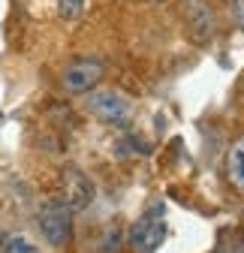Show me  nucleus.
Masks as SVG:
<instances>
[{
  "mask_svg": "<svg viewBox=\"0 0 244 253\" xmlns=\"http://www.w3.org/2000/svg\"><path fill=\"white\" fill-rule=\"evenodd\" d=\"M84 106H87V112L94 118H100L103 124H112V126H124L130 121V115H133V109H130L124 93L109 90V87L106 90H87Z\"/></svg>",
  "mask_w": 244,
  "mask_h": 253,
  "instance_id": "7ed1b4c3",
  "label": "nucleus"
},
{
  "mask_svg": "<svg viewBox=\"0 0 244 253\" xmlns=\"http://www.w3.org/2000/svg\"><path fill=\"white\" fill-rule=\"evenodd\" d=\"M40 232L45 238V244L51 247H64L73 238V208L67 202H45L40 208Z\"/></svg>",
  "mask_w": 244,
  "mask_h": 253,
  "instance_id": "f257e3e1",
  "label": "nucleus"
},
{
  "mask_svg": "<svg viewBox=\"0 0 244 253\" xmlns=\"http://www.w3.org/2000/svg\"><path fill=\"white\" fill-rule=\"evenodd\" d=\"M106 76V67L103 60L97 57H79L73 63H67L64 73H60V84H64L67 93H87L94 90Z\"/></svg>",
  "mask_w": 244,
  "mask_h": 253,
  "instance_id": "20e7f679",
  "label": "nucleus"
},
{
  "mask_svg": "<svg viewBox=\"0 0 244 253\" xmlns=\"http://www.w3.org/2000/svg\"><path fill=\"white\" fill-rule=\"evenodd\" d=\"M184 21H187V30L193 42L205 45L211 37H214V15H211L208 3H202V0H187L184 3Z\"/></svg>",
  "mask_w": 244,
  "mask_h": 253,
  "instance_id": "39448f33",
  "label": "nucleus"
},
{
  "mask_svg": "<svg viewBox=\"0 0 244 253\" xmlns=\"http://www.w3.org/2000/svg\"><path fill=\"white\" fill-rule=\"evenodd\" d=\"M226 172H229V181L232 187L244 190V136L232 142L229 148V157H226Z\"/></svg>",
  "mask_w": 244,
  "mask_h": 253,
  "instance_id": "0eeeda50",
  "label": "nucleus"
},
{
  "mask_svg": "<svg viewBox=\"0 0 244 253\" xmlns=\"http://www.w3.org/2000/svg\"><path fill=\"white\" fill-rule=\"evenodd\" d=\"M151 3H157V0H151Z\"/></svg>",
  "mask_w": 244,
  "mask_h": 253,
  "instance_id": "9b49d317",
  "label": "nucleus"
},
{
  "mask_svg": "<svg viewBox=\"0 0 244 253\" xmlns=\"http://www.w3.org/2000/svg\"><path fill=\"white\" fill-rule=\"evenodd\" d=\"M64 202L76 211V208H87L94 202V184L90 178L79 169H67L64 172Z\"/></svg>",
  "mask_w": 244,
  "mask_h": 253,
  "instance_id": "423d86ee",
  "label": "nucleus"
},
{
  "mask_svg": "<svg viewBox=\"0 0 244 253\" xmlns=\"http://www.w3.org/2000/svg\"><path fill=\"white\" fill-rule=\"evenodd\" d=\"M229 12H232L235 24L244 30V0H229Z\"/></svg>",
  "mask_w": 244,
  "mask_h": 253,
  "instance_id": "9d476101",
  "label": "nucleus"
},
{
  "mask_svg": "<svg viewBox=\"0 0 244 253\" xmlns=\"http://www.w3.org/2000/svg\"><path fill=\"white\" fill-rule=\"evenodd\" d=\"M163 214H166L163 202H151L145 208V214L133 223V229H130V247L136 253H154L160 247V241H163Z\"/></svg>",
  "mask_w": 244,
  "mask_h": 253,
  "instance_id": "f03ea898",
  "label": "nucleus"
},
{
  "mask_svg": "<svg viewBox=\"0 0 244 253\" xmlns=\"http://www.w3.org/2000/svg\"><path fill=\"white\" fill-rule=\"evenodd\" d=\"M84 6H87V0H57V15L64 21H73L84 12Z\"/></svg>",
  "mask_w": 244,
  "mask_h": 253,
  "instance_id": "1a4fd4ad",
  "label": "nucleus"
},
{
  "mask_svg": "<svg viewBox=\"0 0 244 253\" xmlns=\"http://www.w3.org/2000/svg\"><path fill=\"white\" fill-rule=\"evenodd\" d=\"M0 253H37L21 232H3L0 235Z\"/></svg>",
  "mask_w": 244,
  "mask_h": 253,
  "instance_id": "6e6552de",
  "label": "nucleus"
}]
</instances>
